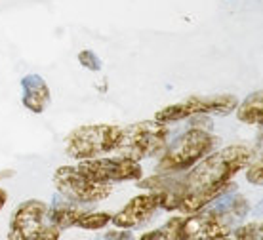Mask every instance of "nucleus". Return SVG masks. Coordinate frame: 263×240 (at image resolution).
Segmentation results:
<instances>
[{
    "mask_svg": "<svg viewBox=\"0 0 263 240\" xmlns=\"http://www.w3.org/2000/svg\"><path fill=\"white\" fill-rule=\"evenodd\" d=\"M252 149L244 145H231L206 155L183 175V196L179 212L195 214L212 200L225 195L235 183L233 177L252 162Z\"/></svg>",
    "mask_w": 263,
    "mask_h": 240,
    "instance_id": "1",
    "label": "nucleus"
},
{
    "mask_svg": "<svg viewBox=\"0 0 263 240\" xmlns=\"http://www.w3.org/2000/svg\"><path fill=\"white\" fill-rule=\"evenodd\" d=\"M219 141L216 136H212L208 130L202 128H191L183 136H179L170 147L164 151L162 158L157 164L158 174H181L193 168L198 160H202L206 155H210L216 143Z\"/></svg>",
    "mask_w": 263,
    "mask_h": 240,
    "instance_id": "2",
    "label": "nucleus"
},
{
    "mask_svg": "<svg viewBox=\"0 0 263 240\" xmlns=\"http://www.w3.org/2000/svg\"><path fill=\"white\" fill-rule=\"evenodd\" d=\"M170 137L168 124L158 120H143L122 128L117 153L119 156H126L132 160H143L149 156H155L166 149V143Z\"/></svg>",
    "mask_w": 263,
    "mask_h": 240,
    "instance_id": "3",
    "label": "nucleus"
},
{
    "mask_svg": "<svg viewBox=\"0 0 263 240\" xmlns=\"http://www.w3.org/2000/svg\"><path fill=\"white\" fill-rule=\"evenodd\" d=\"M61 231L52 221V210L42 200H27L13 212L8 240H58Z\"/></svg>",
    "mask_w": 263,
    "mask_h": 240,
    "instance_id": "4",
    "label": "nucleus"
},
{
    "mask_svg": "<svg viewBox=\"0 0 263 240\" xmlns=\"http://www.w3.org/2000/svg\"><path fill=\"white\" fill-rule=\"evenodd\" d=\"M122 134L120 126L115 124H88L79 126L65 137V153L74 160L98 158L117 149Z\"/></svg>",
    "mask_w": 263,
    "mask_h": 240,
    "instance_id": "5",
    "label": "nucleus"
},
{
    "mask_svg": "<svg viewBox=\"0 0 263 240\" xmlns=\"http://www.w3.org/2000/svg\"><path fill=\"white\" fill-rule=\"evenodd\" d=\"M53 185L63 198L74 204H92L105 200L112 193L111 183L96 181L77 166H60L53 174Z\"/></svg>",
    "mask_w": 263,
    "mask_h": 240,
    "instance_id": "6",
    "label": "nucleus"
},
{
    "mask_svg": "<svg viewBox=\"0 0 263 240\" xmlns=\"http://www.w3.org/2000/svg\"><path fill=\"white\" fill-rule=\"evenodd\" d=\"M238 99L231 94H219V96H191L179 103L168 105L155 115V120L162 124L179 122L185 118L200 117V115H229L237 109Z\"/></svg>",
    "mask_w": 263,
    "mask_h": 240,
    "instance_id": "7",
    "label": "nucleus"
},
{
    "mask_svg": "<svg viewBox=\"0 0 263 240\" xmlns=\"http://www.w3.org/2000/svg\"><path fill=\"white\" fill-rule=\"evenodd\" d=\"M166 227L179 240H217L229 233V225L217 212H195L185 217H172Z\"/></svg>",
    "mask_w": 263,
    "mask_h": 240,
    "instance_id": "8",
    "label": "nucleus"
},
{
    "mask_svg": "<svg viewBox=\"0 0 263 240\" xmlns=\"http://www.w3.org/2000/svg\"><path fill=\"white\" fill-rule=\"evenodd\" d=\"M77 168L84 172L88 177L101 183L115 181H138L143 177V168L138 160L126 156H112V158H88L79 160Z\"/></svg>",
    "mask_w": 263,
    "mask_h": 240,
    "instance_id": "9",
    "label": "nucleus"
},
{
    "mask_svg": "<svg viewBox=\"0 0 263 240\" xmlns=\"http://www.w3.org/2000/svg\"><path fill=\"white\" fill-rule=\"evenodd\" d=\"M158 210V198L155 193L134 196L119 214H115L111 221L120 229H134L149 219Z\"/></svg>",
    "mask_w": 263,
    "mask_h": 240,
    "instance_id": "10",
    "label": "nucleus"
},
{
    "mask_svg": "<svg viewBox=\"0 0 263 240\" xmlns=\"http://www.w3.org/2000/svg\"><path fill=\"white\" fill-rule=\"evenodd\" d=\"M23 90V105L33 113H42L50 103V88L44 82V78L39 75H27L21 80Z\"/></svg>",
    "mask_w": 263,
    "mask_h": 240,
    "instance_id": "11",
    "label": "nucleus"
},
{
    "mask_svg": "<svg viewBox=\"0 0 263 240\" xmlns=\"http://www.w3.org/2000/svg\"><path fill=\"white\" fill-rule=\"evenodd\" d=\"M237 118L250 126H263V90L254 91L237 105Z\"/></svg>",
    "mask_w": 263,
    "mask_h": 240,
    "instance_id": "12",
    "label": "nucleus"
},
{
    "mask_svg": "<svg viewBox=\"0 0 263 240\" xmlns=\"http://www.w3.org/2000/svg\"><path fill=\"white\" fill-rule=\"evenodd\" d=\"M52 210V221L53 225L63 231V229H71L77 227V221L80 219V215L84 214V210L79 208L74 202H61V204H55V206H50Z\"/></svg>",
    "mask_w": 263,
    "mask_h": 240,
    "instance_id": "13",
    "label": "nucleus"
},
{
    "mask_svg": "<svg viewBox=\"0 0 263 240\" xmlns=\"http://www.w3.org/2000/svg\"><path fill=\"white\" fill-rule=\"evenodd\" d=\"M111 217L112 215L107 212H84L77 221V227L86 229V231H99L111 223Z\"/></svg>",
    "mask_w": 263,
    "mask_h": 240,
    "instance_id": "14",
    "label": "nucleus"
},
{
    "mask_svg": "<svg viewBox=\"0 0 263 240\" xmlns=\"http://www.w3.org/2000/svg\"><path fill=\"white\" fill-rule=\"evenodd\" d=\"M235 240H263V223H248L235 231Z\"/></svg>",
    "mask_w": 263,
    "mask_h": 240,
    "instance_id": "15",
    "label": "nucleus"
},
{
    "mask_svg": "<svg viewBox=\"0 0 263 240\" xmlns=\"http://www.w3.org/2000/svg\"><path fill=\"white\" fill-rule=\"evenodd\" d=\"M246 179L252 183V185H257V187H263V158L257 160L246 170Z\"/></svg>",
    "mask_w": 263,
    "mask_h": 240,
    "instance_id": "16",
    "label": "nucleus"
},
{
    "mask_svg": "<svg viewBox=\"0 0 263 240\" xmlns=\"http://www.w3.org/2000/svg\"><path fill=\"white\" fill-rule=\"evenodd\" d=\"M79 61H80V65L86 67L88 71H99V69H101V61H99V58L93 52H90V50L80 52Z\"/></svg>",
    "mask_w": 263,
    "mask_h": 240,
    "instance_id": "17",
    "label": "nucleus"
},
{
    "mask_svg": "<svg viewBox=\"0 0 263 240\" xmlns=\"http://www.w3.org/2000/svg\"><path fill=\"white\" fill-rule=\"evenodd\" d=\"M139 240H179L174 231H170L168 227H162V229H157V231H149V233L141 234V238Z\"/></svg>",
    "mask_w": 263,
    "mask_h": 240,
    "instance_id": "18",
    "label": "nucleus"
},
{
    "mask_svg": "<svg viewBox=\"0 0 263 240\" xmlns=\"http://www.w3.org/2000/svg\"><path fill=\"white\" fill-rule=\"evenodd\" d=\"M6 202H8V193L2 187H0V210L6 206Z\"/></svg>",
    "mask_w": 263,
    "mask_h": 240,
    "instance_id": "19",
    "label": "nucleus"
},
{
    "mask_svg": "<svg viewBox=\"0 0 263 240\" xmlns=\"http://www.w3.org/2000/svg\"><path fill=\"white\" fill-rule=\"evenodd\" d=\"M217 240H235V238H227V236H223V238H217Z\"/></svg>",
    "mask_w": 263,
    "mask_h": 240,
    "instance_id": "20",
    "label": "nucleus"
}]
</instances>
